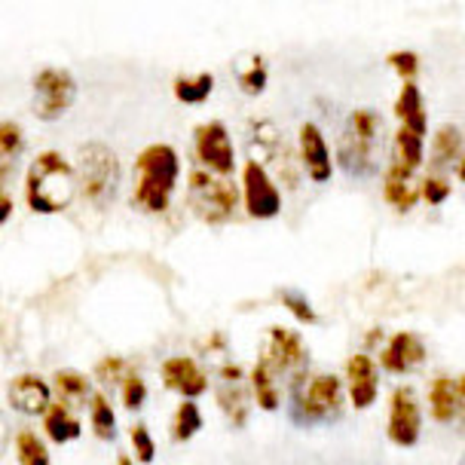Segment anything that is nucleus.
Wrapping results in <instances>:
<instances>
[{
  "label": "nucleus",
  "instance_id": "e433bc0d",
  "mask_svg": "<svg viewBox=\"0 0 465 465\" xmlns=\"http://www.w3.org/2000/svg\"><path fill=\"white\" fill-rule=\"evenodd\" d=\"M22 144H25V135H22L19 123H13V120L0 123V153L13 156L22 151Z\"/></svg>",
  "mask_w": 465,
  "mask_h": 465
},
{
  "label": "nucleus",
  "instance_id": "5701e85b",
  "mask_svg": "<svg viewBox=\"0 0 465 465\" xmlns=\"http://www.w3.org/2000/svg\"><path fill=\"white\" fill-rule=\"evenodd\" d=\"M44 429H46V435H49V441L53 444H71V441H77L80 438V420L74 417V413L64 407L62 401H53L46 407V413H44Z\"/></svg>",
  "mask_w": 465,
  "mask_h": 465
},
{
  "label": "nucleus",
  "instance_id": "9d476101",
  "mask_svg": "<svg viewBox=\"0 0 465 465\" xmlns=\"http://www.w3.org/2000/svg\"><path fill=\"white\" fill-rule=\"evenodd\" d=\"M77 98V80L68 68H44L35 77V114L44 123L58 120Z\"/></svg>",
  "mask_w": 465,
  "mask_h": 465
},
{
  "label": "nucleus",
  "instance_id": "7c9ffc66",
  "mask_svg": "<svg viewBox=\"0 0 465 465\" xmlns=\"http://www.w3.org/2000/svg\"><path fill=\"white\" fill-rule=\"evenodd\" d=\"M420 199L429 205H441L450 199V178L444 172H426L420 181Z\"/></svg>",
  "mask_w": 465,
  "mask_h": 465
},
{
  "label": "nucleus",
  "instance_id": "58836bf2",
  "mask_svg": "<svg viewBox=\"0 0 465 465\" xmlns=\"http://www.w3.org/2000/svg\"><path fill=\"white\" fill-rule=\"evenodd\" d=\"M456 386H460V429L465 431V373H460V377H456Z\"/></svg>",
  "mask_w": 465,
  "mask_h": 465
},
{
  "label": "nucleus",
  "instance_id": "6ab92c4d",
  "mask_svg": "<svg viewBox=\"0 0 465 465\" xmlns=\"http://www.w3.org/2000/svg\"><path fill=\"white\" fill-rule=\"evenodd\" d=\"M417 172L404 169V165H398L395 160L389 163V169L383 174V199L389 205H392L395 212H411L417 209L420 203V187H417Z\"/></svg>",
  "mask_w": 465,
  "mask_h": 465
},
{
  "label": "nucleus",
  "instance_id": "dca6fc26",
  "mask_svg": "<svg viewBox=\"0 0 465 465\" xmlns=\"http://www.w3.org/2000/svg\"><path fill=\"white\" fill-rule=\"evenodd\" d=\"M160 377H163V386L172 389V392L184 395V398H196L209 392L212 380L209 373L203 371V364L190 355H172L160 364Z\"/></svg>",
  "mask_w": 465,
  "mask_h": 465
},
{
  "label": "nucleus",
  "instance_id": "c9c22d12",
  "mask_svg": "<svg viewBox=\"0 0 465 465\" xmlns=\"http://www.w3.org/2000/svg\"><path fill=\"white\" fill-rule=\"evenodd\" d=\"M132 368L123 359H116V355H111V359H102L95 364V377L102 380L104 386H120L123 380H126V373Z\"/></svg>",
  "mask_w": 465,
  "mask_h": 465
},
{
  "label": "nucleus",
  "instance_id": "6e6552de",
  "mask_svg": "<svg viewBox=\"0 0 465 465\" xmlns=\"http://www.w3.org/2000/svg\"><path fill=\"white\" fill-rule=\"evenodd\" d=\"M422 435V404L417 398L413 386H398L389 398V417H386V438L389 444L401 447H417Z\"/></svg>",
  "mask_w": 465,
  "mask_h": 465
},
{
  "label": "nucleus",
  "instance_id": "c85d7f7f",
  "mask_svg": "<svg viewBox=\"0 0 465 465\" xmlns=\"http://www.w3.org/2000/svg\"><path fill=\"white\" fill-rule=\"evenodd\" d=\"M13 444H15V460H19V465H53L49 462L46 444L40 441L31 429H22Z\"/></svg>",
  "mask_w": 465,
  "mask_h": 465
},
{
  "label": "nucleus",
  "instance_id": "f8f14e48",
  "mask_svg": "<svg viewBox=\"0 0 465 465\" xmlns=\"http://www.w3.org/2000/svg\"><path fill=\"white\" fill-rule=\"evenodd\" d=\"M346 377V398L355 411H368L380 398V364L371 359V352L349 355L343 364Z\"/></svg>",
  "mask_w": 465,
  "mask_h": 465
},
{
  "label": "nucleus",
  "instance_id": "473e14b6",
  "mask_svg": "<svg viewBox=\"0 0 465 465\" xmlns=\"http://www.w3.org/2000/svg\"><path fill=\"white\" fill-rule=\"evenodd\" d=\"M120 398H123V407L132 413H138L141 407L147 404V383L141 380L138 371H129L126 380L120 383Z\"/></svg>",
  "mask_w": 465,
  "mask_h": 465
},
{
  "label": "nucleus",
  "instance_id": "4be33fe9",
  "mask_svg": "<svg viewBox=\"0 0 465 465\" xmlns=\"http://www.w3.org/2000/svg\"><path fill=\"white\" fill-rule=\"evenodd\" d=\"M465 153V144H462V135L456 126H444L435 132L431 138V156H429V172H450L460 156Z\"/></svg>",
  "mask_w": 465,
  "mask_h": 465
},
{
  "label": "nucleus",
  "instance_id": "2eb2a0df",
  "mask_svg": "<svg viewBox=\"0 0 465 465\" xmlns=\"http://www.w3.org/2000/svg\"><path fill=\"white\" fill-rule=\"evenodd\" d=\"M426 361V343H422L420 334H413V331H395L392 337H386L383 349H380V371L386 373H395V377H401V373H411L413 368H420V364Z\"/></svg>",
  "mask_w": 465,
  "mask_h": 465
},
{
  "label": "nucleus",
  "instance_id": "0eeeda50",
  "mask_svg": "<svg viewBox=\"0 0 465 465\" xmlns=\"http://www.w3.org/2000/svg\"><path fill=\"white\" fill-rule=\"evenodd\" d=\"M261 359L270 364L272 371L282 377L291 380V389L301 386L306 377H310V349H306L303 337L291 328H270V337H267V346H263Z\"/></svg>",
  "mask_w": 465,
  "mask_h": 465
},
{
  "label": "nucleus",
  "instance_id": "7ed1b4c3",
  "mask_svg": "<svg viewBox=\"0 0 465 465\" xmlns=\"http://www.w3.org/2000/svg\"><path fill=\"white\" fill-rule=\"evenodd\" d=\"M291 422L297 426H328L346 411V389L337 373H310L291 389Z\"/></svg>",
  "mask_w": 465,
  "mask_h": 465
},
{
  "label": "nucleus",
  "instance_id": "4468645a",
  "mask_svg": "<svg viewBox=\"0 0 465 465\" xmlns=\"http://www.w3.org/2000/svg\"><path fill=\"white\" fill-rule=\"evenodd\" d=\"M221 386H218V407L227 413V420L236 429H242L248 422V411H252V386L245 383V368L239 364H223L218 371Z\"/></svg>",
  "mask_w": 465,
  "mask_h": 465
},
{
  "label": "nucleus",
  "instance_id": "cd10ccee",
  "mask_svg": "<svg viewBox=\"0 0 465 465\" xmlns=\"http://www.w3.org/2000/svg\"><path fill=\"white\" fill-rule=\"evenodd\" d=\"M89 420H93V431L98 441H114L116 438V413L114 404L107 401L104 392H95L89 401Z\"/></svg>",
  "mask_w": 465,
  "mask_h": 465
},
{
  "label": "nucleus",
  "instance_id": "20e7f679",
  "mask_svg": "<svg viewBox=\"0 0 465 465\" xmlns=\"http://www.w3.org/2000/svg\"><path fill=\"white\" fill-rule=\"evenodd\" d=\"M187 203H190V212H193L199 221L218 227V223L232 221L242 196H239L236 184H232L227 174L193 169L187 174Z\"/></svg>",
  "mask_w": 465,
  "mask_h": 465
},
{
  "label": "nucleus",
  "instance_id": "ddd939ff",
  "mask_svg": "<svg viewBox=\"0 0 465 465\" xmlns=\"http://www.w3.org/2000/svg\"><path fill=\"white\" fill-rule=\"evenodd\" d=\"M297 151H301V163L310 181L315 184H328L334 178V153H331V144L315 123H303L301 132H297Z\"/></svg>",
  "mask_w": 465,
  "mask_h": 465
},
{
  "label": "nucleus",
  "instance_id": "2f4dec72",
  "mask_svg": "<svg viewBox=\"0 0 465 465\" xmlns=\"http://www.w3.org/2000/svg\"><path fill=\"white\" fill-rule=\"evenodd\" d=\"M270 83V68H267V58L263 55H252V64L239 74V86L245 89L248 95H261Z\"/></svg>",
  "mask_w": 465,
  "mask_h": 465
},
{
  "label": "nucleus",
  "instance_id": "9b49d317",
  "mask_svg": "<svg viewBox=\"0 0 465 465\" xmlns=\"http://www.w3.org/2000/svg\"><path fill=\"white\" fill-rule=\"evenodd\" d=\"M193 151L203 163V169H209L214 174H230L236 172V147H232V138H230V129L223 126L218 120H209L203 123L196 132H193Z\"/></svg>",
  "mask_w": 465,
  "mask_h": 465
},
{
  "label": "nucleus",
  "instance_id": "f704fd0d",
  "mask_svg": "<svg viewBox=\"0 0 465 465\" xmlns=\"http://www.w3.org/2000/svg\"><path fill=\"white\" fill-rule=\"evenodd\" d=\"M386 62L404 83H417V77H420V55L413 53V49H395Z\"/></svg>",
  "mask_w": 465,
  "mask_h": 465
},
{
  "label": "nucleus",
  "instance_id": "412c9836",
  "mask_svg": "<svg viewBox=\"0 0 465 465\" xmlns=\"http://www.w3.org/2000/svg\"><path fill=\"white\" fill-rule=\"evenodd\" d=\"M395 116H398V126L426 135L429 114H426V104H422L420 83H401V93L395 98Z\"/></svg>",
  "mask_w": 465,
  "mask_h": 465
},
{
  "label": "nucleus",
  "instance_id": "f3484780",
  "mask_svg": "<svg viewBox=\"0 0 465 465\" xmlns=\"http://www.w3.org/2000/svg\"><path fill=\"white\" fill-rule=\"evenodd\" d=\"M6 398H10V407L22 417H44L46 407L53 404V392H49V383L37 373H19L13 380L10 389H6Z\"/></svg>",
  "mask_w": 465,
  "mask_h": 465
},
{
  "label": "nucleus",
  "instance_id": "ea45409f",
  "mask_svg": "<svg viewBox=\"0 0 465 465\" xmlns=\"http://www.w3.org/2000/svg\"><path fill=\"white\" fill-rule=\"evenodd\" d=\"M453 169H456V178H460V181H465V153L460 156V163H456Z\"/></svg>",
  "mask_w": 465,
  "mask_h": 465
},
{
  "label": "nucleus",
  "instance_id": "4c0bfd02",
  "mask_svg": "<svg viewBox=\"0 0 465 465\" xmlns=\"http://www.w3.org/2000/svg\"><path fill=\"white\" fill-rule=\"evenodd\" d=\"M6 181H10V169H0V223H6L13 214V196H10Z\"/></svg>",
  "mask_w": 465,
  "mask_h": 465
},
{
  "label": "nucleus",
  "instance_id": "bb28decb",
  "mask_svg": "<svg viewBox=\"0 0 465 465\" xmlns=\"http://www.w3.org/2000/svg\"><path fill=\"white\" fill-rule=\"evenodd\" d=\"M205 420H203V411H199V404L193 398H184V401L178 404V411H174V420H172V438L178 444L190 441V438H196L199 431H203Z\"/></svg>",
  "mask_w": 465,
  "mask_h": 465
},
{
  "label": "nucleus",
  "instance_id": "a19ab883",
  "mask_svg": "<svg viewBox=\"0 0 465 465\" xmlns=\"http://www.w3.org/2000/svg\"><path fill=\"white\" fill-rule=\"evenodd\" d=\"M6 441V422H4V417H0V444Z\"/></svg>",
  "mask_w": 465,
  "mask_h": 465
},
{
  "label": "nucleus",
  "instance_id": "79ce46f5",
  "mask_svg": "<svg viewBox=\"0 0 465 465\" xmlns=\"http://www.w3.org/2000/svg\"><path fill=\"white\" fill-rule=\"evenodd\" d=\"M116 465H135V462H132L129 456H120V460H116Z\"/></svg>",
  "mask_w": 465,
  "mask_h": 465
},
{
  "label": "nucleus",
  "instance_id": "393cba45",
  "mask_svg": "<svg viewBox=\"0 0 465 465\" xmlns=\"http://www.w3.org/2000/svg\"><path fill=\"white\" fill-rule=\"evenodd\" d=\"M395 163L411 172H420L422 163H426V135L398 126L395 129Z\"/></svg>",
  "mask_w": 465,
  "mask_h": 465
},
{
  "label": "nucleus",
  "instance_id": "c756f323",
  "mask_svg": "<svg viewBox=\"0 0 465 465\" xmlns=\"http://www.w3.org/2000/svg\"><path fill=\"white\" fill-rule=\"evenodd\" d=\"M279 303L285 306V312L294 315L301 325H315V322H319V312H315V306L310 303V297H306L303 291H279Z\"/></svg>",
  "mask_w": 465,
  "mask_h": 465
},
{
  "label": "nucleus",
  "instance_id": "f03ea898",
  "mask_svg": "<svg viewBox=\"0 0 465 465\" xmlns=\"http://www.w3.org/2000/svg\"><path fill=\"white\" fill-rule=\"evenodd\" d=\"M181 178V156L169 144H151L135 160V205L147 214H163L169 209L174 184Z\"/></svg>",
  "mask_w": 465,
  "mask_h": 465
},
{
  "label": "nucleus",
  "instance_id": "423d86ee",
  "mask_svg": "<svg viewBox=\"0 0 465 465\" xmlns=\"http://www.w3.org/2000/svg\"><path fill=\"white\" fill-rule=\"evenodd\" d=\"M77 184L93 205H107L120 187V160L102 141H89L77 151Z\"/></svg>",
  "mask_w": 465,
  "mask_h": 465
},
{
  "label": "nucleus",
  "instance_id": "37998d69",
  "mask_svg": "<svg viewBox=\"0 0 465 465\" xmlns=\"http://www.w3.org/2000/svg\"><path fill=\"white\" fill-rule=\"evenodd\" d=\"M460 465H465V453H462V456H460Z\"/></svg>",
  "mask_w": 465,
  "mask_h": 465
},
{
  "label": "nucleus",
  "instance_id": "a211bd4d",
  "mask_svg": "<svg viewBox=\"0 0 465 465\" xmlns=\"http://www.w3.org/2000/svg\"><path fill=\"white\" fill-rule=\"evenodd\" d=\"M426 401H429V417L438 426H453L460 420V386H456V377H447V373L431 377Z\"/></svg>",
  "mask_w": 465,
  "mask_h": 465
},
{
  "label": "nucleus",
  "instance_id": "a878e982",
  "mask_svg": "<svg viewBox=\"0 0 465 465\" xmlns=\"http://www.w3.org/2000/svg\"><path fill=\"white\" fill-rule=\"evenodd\" d=\"M172 89L181 104H203L214 93V77L212 74H196V77L193 74H178Z\"/></svg>",
  "mask_w": 465,
  "mask_h": 465
},
{
  "label": "nucleus",
  "instance_id": "b1692460",
  "mask_svg": "<svg viewBox=\"0 0 465 465\" xmlns=\"http://www.w3.org/2000/svg\"><path fill=\"white\" fill-rule=\"evenodd\" d=\"M53 392L62 398V404L68 407V404H89L93 401V383H89V377L86 373H80V371H58L55 377H53Z\"/></svg>",
  "mask_w": 465,
  "mask_h": 465
},
{
  "label": "nucleus",
  "instance_id": "39448f33",
  "mask_svg": "<svg viewBox=\"0 0 465 465\" xmlns=\"http://www.w3.org/2000/svg\"><path fill=\"white\" fill-rule=\"evenodd\" d=\"M380 132H383V120L371 107H355L346 116V126L337 141V160L349 174H364L373 169Z\"/></svg>",
  "mask_w": 465,
  "mask_h": 465
},
{
  "label": "nucleus",
  "instance_id": "aec40b11",
  "mask_svg": "<svg viewBox=\"0 0 465 465\" xmlns=\"http://www.w3.org/2000/svg\"><path fill=\"white\" fill-rule=\"evenodd\" d=\"M248 386H252V398L261 411H279L282 407V386H279V373L270 368L263 359L254 361L252 373H248Z\"/></svg>",
  "mask_w": 465,
  "mask_h": 465
},
{
  "label": "nucleus",
  "instance_id": "72a5a7b5",
  "mask_svg": "<svg viewBox=\"0 0 465 465\" xmlns=\"http://www.w3.org/2000/svg\"><path fill=\"white\" fill-rule=\"evenodd\" d=\"M129 441H132V450H135V460L141 465H151L156 460V441L144 422H135V426L129 429Z\"/></svg>",
  "mask_w": 465,
  "mask_h": 465
},
{
  "label": "nucleus",
  "instance_id": "f257e3e1",
  "mask_svg": "<svg viewBox=\"0 0 465 465\" xmlns=\"http://www.w3.org/2000/svg\"><path fill=\"white\" fill-rule=\"evenodd\" d=\"M77 172L58 151H44L35 156L25 174V199L28 209L37 214H58L74 203Z\"/></svg>",
  "mask_w": 465,
  "mask_h": 465
},
{
  "label": "nucleus",
  "instance_id": "1a4fd4ad",
  "mask_svg": "<svg viewBox=\"0 0 465 465\" xmlns=\"http://www.w3.org/2000/svg\"><path fill=\"white\" fill-rule=\"evenodd\" d=\"M242 205L254 221H272L282 214V190L267 165L257 160H248L242 169Z\"/></svg>",
  "mask_w": 465,
  "mask_h": 465
}]
</instances>
